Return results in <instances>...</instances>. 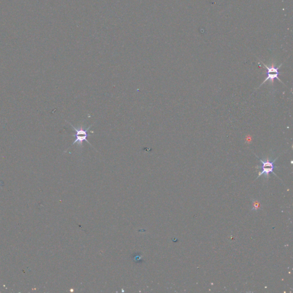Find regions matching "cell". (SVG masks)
<instances>
[{
    "label": "cell",
    "instance_id": "6da1fadb",
    "mask_svg": "<svg viewBox=\"0 0 293 293\" xmlns=\"http://www.w3.org/2000/svg\"><path fill=\"white\" fill-rule=\"evenodd\" d=\"M68 122V121H67ZM70 125L74 129L76 133L75 135H73V136L74 137H75V140L74 141V142L73 143V144H72V145H73L75 143H77L78 144V145L79 147H83V141H87L91 146H92V144L90 143V141H88V140L87 139V136H88V133H87V132L88 131V130H90V129L92 127V126L94 125L92 124L91 125H90V127H88V128H85L83 126H80L79 127V128H76L75 126H73L71 123L68 122Z\"/></svg>",
    "mask_w": 293,
    "mask_h": 293
},
{
    "label": "cell",
    "instance_id": "7a4b0ae2",
    "mask_svg": "<svg viewBox=\"0 0 293 293\" xmlns=\"http://www.w3.org/2000/svg\"><path fill=\"white\" fill-rule=\"evenodd\" d=\"M260 61L261 62V63L263 64V65H264V67L267 69V78H266V79L264 80V82L260 85V86L258 87V88H260L265 83H266V82H267L268 80H270L271 81L272 83H273V81L275 79H278V80H279L280 82H281L282 83L284 84V83L282 82V81L281 80V79L279 78L278 76L280 74V73L278 71V69L281 68V67L282 66V64L279 66L277 68H275L274 65H272L271 67H268L267 65H266L265 64H264L262 61L260 60Z\"/></svg>",
    "mask_w": 293,
    "mask_h": 293
},
{
    "label": "cell",
    "instance_id": "3957f363",
    "mask_svg": "<svg viewBox=\"0 0 293 293\" xmlns=\"http://www.w3.org/2000/svg\"><path fill=\"white\" fill-rule=\"evenodd\" d=\"M278 157H277L275 159L273 160V161L269 160V159L268 158H267L266 160H261V159H259L260 162L262 164V167H258V168H262V172H259L258 178H259V176H261L262 175H265V177H269L270 173H273V174L275 175V173L274 172V169L276 167L274 166V164L275 162V161L278 159Z\"/></svg>",
    "mask_w": 293,
    "mask_h": 293
}]
</instances>
